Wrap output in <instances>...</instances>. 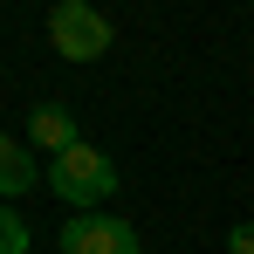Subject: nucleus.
<instances>
[{"mask_svg": "<svg viewBox=\"0 0 254 254\" xmlns=\"http://www.w3.org/2000/svg\"><path fill=\"white\" fill-rule=\"evenodd\" d=\"M35 186H42V165L28 158V144L0 137V199H21V192H35Z\"/></svg>", "mask_w": 254, "mask_h": 254, "instance_id": "nucleus-4", "label": "nucleus"}, {"mask_svg": "<svg viewBox=\"0 0 254 254\" xmlns=\"http://www.w3.org/2000/svg\"><path fill=\"white\" fill-rule=\"evenodd\" d=\"M0 254H28V220L14 206H0Z\"/></svg>", "mask_w": 254, "mask_h": 254, "instance_id": "nucleus-6", "label": "nucleus"}, {"mask_svg": "<svg viewBox=\"0 0 254 254\" xmlns=\"http://www.w3.org/2000/svg\"><path fill=\"white\" fill-rule=\"evenodd\" d=\"M62 254H137V234L130 220H110V213H76L62 220Z\"/></svg>", "mask_w": 254, "mask_h": 254, "instance_id": "nucleus-3", "label": "nucleus"}, {"mask_svg": "<svg viewBox=\"0 0 254 254\" xmlns=\"http://www.w3.org/2000/svg\"><path fill=\"white\" fill-rule=\"evenodd\" d=\"M48 42H55V55H69V62H96V55H110V21L89 0H62L48 14Z\"/></svg>", "mask_w": 254, "mask_h": 254, "instance_id": "nucleus-2", "label": "nucleus"}, {"mask_svg": "<svg viewBox=\"0 0 254 254\" xmlns=\"http://www.w3.org/2000/svg\"><path fill=\"white\" fill-rule=\"evenodd\" d=\"M28 137H35V144H48V151H55V158H62V151H76V144H83V137H76V117H69V110H62V103H42V110H35V117H28Z\"/></svg>", "mask_w": 254, "mask_h": 254, "instance_id": "nucleus-5", "label": "nucleus"}, {"mask_svg": "<svg viewBox=\"0 0 254 254\" xmlns=\"http://www.w3.org/2000/svg\"><path fill=\"white\" fill-rule=\"evenodd\" d=\"M227 254H254V227H234L227 234Z\"/></svg>", "mask_w": 254, "mask_h": 254, "instance_id": "nucleus-7", "label": "nucleus"}, {"mask_svg": "<svg viewBox=\"0 0 254 254\" xmlns=\"http://www.w3.org/2000/svg\"><path fill=\"white\" fill-rule=\"evenodd\" d=\"M48 186H55V199L76 213H103V199L117 192V165L96 151V144H76V151H62L55 165H48Z\"/></svg>", "mask_w": 254, "mask_h": 254, "instance_id": "nucleus-1", "label": "nucleus"}]
</instances>
